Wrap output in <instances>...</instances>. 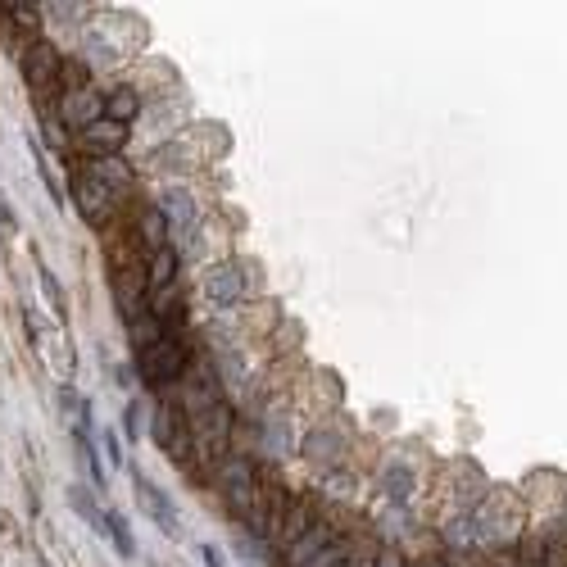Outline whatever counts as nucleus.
Returning <instances> with one entry per match:
<instances>
[{
  "instance_id": "nucleus-1",
  "label": "nucleus",
  "mask_w": 567,
  "mask_h": 567,
  "mask_svg": "<svg viewBox=\"0 0 567 567\" xmlns=\"http://www.w3.org/2000/svg\"><path fill=\"white\" fill-rule=\"evenodd\" d=\"M177 409H182L186 422H191V436H196V450L205 454V463L218 468V463L227 459V445H232V409H227L209 363L196 368V377L182 386V404H177Z\"/></svg>"
},
{
  "instance_id": "nucleus-2",
  "label": "nucleus",
  "mask_w": 567,
  "mask_h": 567,
  "mask_svg": "<svg viewBox=\"0 0 567 567\" xmlns=\"http://www.w3.org/2000/svg\"><path fill=\"white\" fill-rule=\"evenodd\" d=\"M214 486L227 499V509L236 518H245V527L259 531V509H264V481L255 477V468L241 459V454H227L214 468Z\"/></svg>"
},
{
  "instance_id": "nucleus-3",
  "label": "nucleus",
  "mask_w": 567,
  "mask_h": 567,
  "mask_svg": "<svg viewBox=\"0 0 567 567\" xmlns=\"http://www.w3.org/2000/svg\"><path fill=\"white\" fill-rule=\"evenodd\" d=\"M137 372H141V382L155 386V391L177 386L186 372H191V345H186L177 332H168L159 345H150L146 354H137Z\"/></svg>"
},
{
  "instance_id": "nucleus-4",
  "label": "nucleus",
  "mask_w": 567,
  "mask_h": 567,
  "mask_svg": "<svg viewBox=\"0 0 567 567\" xmlns=\"http://www.w3.org/2000/svg\"><path fill=\"white\" fill-rule=\"evenodd\" d=\"M69 196H73V205H78V214L87 218L91 227H100V223H109L114 218V209H118V191L105 182V177L96 173V168H82L78 177L69 182Z\"/></svg>"
},
{
  "instance_id": "nucleus-5",
  "label": "nucleus",
  "mask_w": 567,
  "mask_h": 567,
  "mask_svg": "<svg viewBox=\"0 0 567 567\" xmlns=\"http://www.w3.org/2000/svg\"><path fill=\"white\" fill-rule=\"evenodd\" d=\"M150 436H155L159 454H168L173 463L191 468V450H196V436H191V422L177 404H159L155 418H150Z\"/></svg>"
},
{
  "instance_id": "nucleus-6",
  "label": "nucleus",
  "mask_w": 567,
  "mask_h": 567,
  "mask_svg": "<svg viewBox=\"0 0 567 567\" xmlns=\"http://www.w3.org/2000/svg\"><path fill=\"white\" fill-rule=\"evenodd\" d=\"M59 73H64V59H59V50L50 46V41H28L23 46V82L32 87V96L46 100L50 87H59Z\"/></svg>"
},
{
  "instance_id": "nucleus-7",
  "label": "nucleus",
  "mask_w": 567,
  "mask_h": 567,
  "mask_svg": "<svg viewBox=\"0 0 567 567\" xmlns=\"http://www.w3.org/2000/svg\"><path fill=\"white\" fill-rule=\"evenodd\" d=\"M205 291L218 309H236L241 300H250V268L241 259H227V264L209 268L205 273Z\"/></svg>"
},
{
  "instance_id": "nucleus-8",
  "label": "nucleus",
  "mask_w": 567,
  "mask_h": 567,
  "mask_svg": "<svg viewBox=\"0 0 567 567\" xmlns=\"http://www.w3.org/2000/svg\"><path fill=\"white\" fill-rule=\"evenodd\" d=\"M59 118L69 123V128L87 132L96 128L100 118H105V96H100L96 87H78V91H64V100H59Z\"/></svg>"
},
{
  "instance_id": "nucleus-9",
  "label": "nucleus",
  "mask_w": 567,
  "mask_h": 567,
  "mask_svg": "<svg viewBox=\"0 0 567 567\" xmlns=\"http://www.w3.org/2000/svg\"><path fill=\"white\" fill-rule=\"evenodd\" d=\"M132 481H137L141 509H146L150 518H155V527H159V531H168V536H182V522H177V509H173V504H168V495H164V490H159L155 481H146V477H141L137 468H132Z\"/></svg>"
},
{
  "instance_id": "nucleus-10",
  "label": "nucleus",
  "mask_w": 567,
  "mask_h": 567,
  "mask_svg": "<svg viewBox=\"0 0 567 567\" xmlns=\"http://www.w3.org/2000/svg\"><path fill=\"white\" fill-rule=\"evenodd\" d=\"M336 540H341V536H336V527H332V522H323V518H318L309 531H304L300 540H295L291 549H286V567H309L313 558L323 554L327 545H336Z\"/></svg>"
},
{
  "instance_id": "nucleus-11",
  "label": "nucleus",
  "mask_w": 567,
  "mask_h": 567,
  "mask_svg": "<svg viewBox=\"0 0 567 567\" xmlns=\"http://www.w3.org/2000/svg\"><path fill=\"white\" fill-rule=\"evenodd\" d=\"M128 123H114V118H100V123H96V128H87V132H82V146H87V150H96V155L100 159H114L118 155V150H123V141H128Z\"/></svg>"
},
{
  "instance_id": "nucleus-12",
  "label": "nucleus",
  "mask_w": 567,
  "mask_h": 567,
  "mask_svg": "<svg viewBox=\"0 0 567 567\" xmlns=\"http://www.w3.org/2000/svg\"><path fill=\"white\" fill-rule=\"evenodd\" d=\"M318 522V513H313V499H304V495H295L291 499V509H286V518H282V531H277V540H282L286 549L295 545V540L304 536V531Z\"/></svg>"
},
{
  "instance_id": "nucleus-13",
  "label": "nucleus",
  "mask_w": 567,
  "mask_h": 567,
  "mask_svg": "<svg viewBox=\"0 0 567 567\" xmlns=\"http://www.w3.org/2000/svg\"><path fill=\"white\" fill-rule=\"evenodd\" d=\"M177 250L164 245V250H150L146 255V273H150V291H173V277H177Z\"/></svg>"
},
{
  "instance_id": "nucleus-14",
  "label": "nucleus",
  "mask_w": 567,
  "mask_h": 567,
  "mask_svg": "<svg viewBox=\"0 0 567 567\" xmlns=\"http://www.w3.org/2000/svg\"><path fill=\"white\" fill-rule=\"evenodd\" d=\"M137 109H141V96L132 87H114L105 96V118H114V123H128V128H132Z\"/></svg>"
},
{
  "instance_id": "nucleus-15",
  "label": "nucleus",
  "mask_w": 567,
  "mask_h": 567,
  "mask_svg": "<svg viewBox=\"0 0 567 567\" xmlns=\"http://www.w3.org/2000/svg\"><path fill=\"white\" fill-rule=\"evenodd\" d=\"M128 332H132V345H137V354H146L150 345H159V341H164V336H168V327L159 323L155 313L146 309V313H141V318H132V323H128Z\"/></svg>"
},
{
  "instance_id": "nucleus-16",
  "label": "nucleus",
  "mask_w": 567,
  "mask_h": 567,
  "mask_svg": "<svg viewBox=\"0 0 567 567\" xmlns=\"http://www.w3.org/2000/svg\"><path fill=\"white\" fill-rule=\"evenodd\" d=\"M91 168H96V173L105 177L109 186H114L118 196H128V191H132V168L123 164V159H118V155H114V159H96V164H91Z\"/></svg>"
},
{
  "instance_id": "nucleus-17",
  "label": "nucleus",
  "mask_w": 567,
  "mask_h": 567,
  "mask_svg": "<svg viewBox=\"0 0 567 567\" xmlns=\"http://www.w3.org/2000/svg\"><path fill=\"white\" fill-rule=\"evenodd\" d=\"M105 522H109V536H114L118 554H123V558H132V554H137V540H132L128 522H123V513H114V509H109V513H105Z\"/></svg>"
},
{
  "instance_id": "nucleus-18",
  "label": "nucleus",
  "mask_w": 567,
  "mask_h": 567,
  "mask_svg": "<svg viewBox=\"0 0 567 567\" xmlns=\"http://www.w3.org/2000/svg\"><path fill=\"white\" fill-rule=\"evenodd\" d=\"M350 558H354V549H350V545H345V540H336V545H327V549H323V554L313 558V563H309V567H345V563H350Z\"/></svg>"
},
{
  "instance_id": "nucleus-19",
  "label": "nucleus",
  "mask_w": 567,
  "mask_h": 567,
  "mask_svg": "<svg viewBox=\"0 0 567 567\" xmlns=\"http://www.w3.org/2000/svg\"><path fill=\"white\" fill-rule=\"evenodd\" d=\"M37 277H41V291H46L50 309H59V313H64V291H59V282H55V277H50V268H46V264L37 268Z\"/></svg>"
},
{
  "instance_id": "nucleus-20",
  "label": "nucleus",
  "mask_w": 567,
  "mask_h": 567,
  "mask_svg": "<svg viewBox=\"0 0 567 567\" xmlns=\"http://www.w3.org/2000/svg\"><path fill=\"white\" fill-rule=\"evenodd\" d=\"M386 481H391V486H386V490H391L395 499H404V495H409V490H413V481H409V472H404V468H391V472H386Z\"/></svg>"
},
{
  "instance_id": "nucleus-21",
  "label": "nucleus",
  "mask_w": 567,
  "mask_h": 567,
  "mask_svg": "<svg viewBox=\"0 0 567 567\" xmlns=\"http://www.w3.org/2000/svg\"><path fill=\"white\" fill-rule=\"evenodd\" d=\"M37 168H41V182H46V191H50V200H55V205H64V191H59V182H55V173H50V164L46 159L37 155Z\"/></svg>"
},
{
  "instance_id": "nucleus-22",
  "label": "nucleus",
  "mask_w": 567,
  "mask_h": 567,
  "mask_svg": "<svg viewBox=\"0 0 567 567\" xmlns=\"http://www.w3.org/2000/svg\"><path fill=\"white\" fill-rule=\"evenodd\" d=\"M123 431L137 440V431H141V404H128V413H123Z\"/></svg>"
},
{
  "instance_id": "nucleus-23",
  "label": "nucleus",
  "mask_w": 567,
  "mask_h": 567,
  "mask_svg": "<svg viewBox=\"0 0 567 567\" xmlns=\"http://www.w3.org/2000/svg\"><path fill=\"white\" fill-rule=\"evenodd\" d=\"M105 454H109V463H123V445H118L114 431H105Z\"/></svg>"
},
{
  "instance_id": "nucleus-24",
  "label": "nucleus",
  "mask_w": 567,
  "mask_h": 567,
  "mask_svg": "<svg viewBox=\"0 0 567 567\" xmlns=\"http://www.w3.org/2000/svg\"><path fill=\"white\" fill-rule=\"evenodd\" d=\"M200 558H205L209 567H223V558H218V549H214V545H200Z\"/></svg>"
},
{
  "instance_id": "nucleus-25",
  "label": "nucleus",
  "mask_w": 567,
  "mask_h": 567,
  "mask_svg": "<svg viewBox=\"0 0 567 567\" xmlns=\"http://www.w3.org/2000/svg\"><path fill=\"white\" fill-rule=\"evenodd\" d=\"M0 223L14 227V214H10V205H5V196H0Z\"/></svg>"
},
{
  "instance_id": "nucleus-26",
  "label": "nucleus",
  "mask_w": 567,
  "mask_h": 567,
  "mask_svg": "<svg viewBox=\"0 0 567 567\" xmlns=\"http://www.w3.org/2000/svg\"><path fill=\"white\" fill-rule=\"evenodd\" d=\"M427 567H454V563H450V558H431Z\"/></svg>"
},
{
  "instance_id": "nucleus-27",
  "label": "nucleus",
  "mask_w": 567,
  "mask_h": 567,
  "mask_svg": "<svg viewBox=\"0 0 567 567\" xmlns=\"http://www.w3.org/2000/svg\"><path fill=\"white\" fill-rule=\"evenodd\" d=\"M41 567H46V563H41Z\"/></svg>"
}]
</instances>
